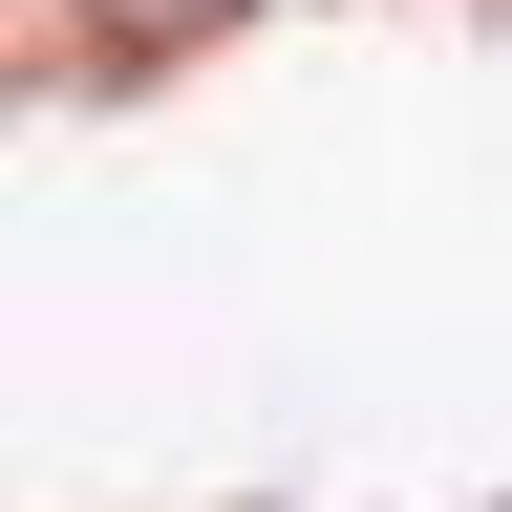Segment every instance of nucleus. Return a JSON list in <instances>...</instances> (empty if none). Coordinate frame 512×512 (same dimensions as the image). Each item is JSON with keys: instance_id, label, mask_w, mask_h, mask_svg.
Instances as JSON below:
<instances>
[{"instance_id": "nucleus-1", "label": "nucleus", "mask_w": 512, "mask_h": 512, "mask_svg": "<svg viewBox=\"0 0 512 512\" xmlns=\"http://www.w3.org/2000/svg\"><path fill=\"white\" fill-rule=\"evenodd\" d=\"M214 22H256V0H86L107 64H171V43H214Z\"/></svg>"}]
</instances>
